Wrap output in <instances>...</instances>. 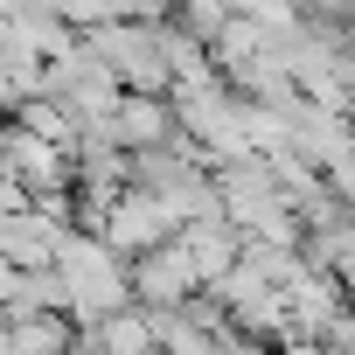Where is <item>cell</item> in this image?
<instances>
[{"label": "cell", "instance_id": "1", "mask_svg": "<svg viewBox=\"0 0 355 355\" xmlns=\"http://www.w3.org/2000/svg\"><path fill=\"white\" fill-rule=\"evenodd\" d=\"M56 279H63V313L70 320H105V313H119V306H132V286H125V258L98 237V230H84V223H70L63 237H56Z\"/></svg>", "mask_w": 355, "mask_h": 355}, {"label": "cell", "instance_id": "2", "mask_svg": "<svg viewBox=\"0 0 355 355\" xmlns=\"http://www.w3.org/2000/svg\"><path fill=\"white\" fill-rule=\"evenodd\" d=\"M174 230V209L160 202V196H146V189H119L112 202H105V216H98V237L119 251V258H139V251H153V244H167Z\"/></svg>", "mask_w": 355, "mask_h": 355}, {"label": "cell", "instance_id": "3", "mask_svg": "<svg viewBox=\"0 0 355 355\" xmlns=\"http://www.w3.org/2000/svg\"><path fill=\"white\" fill-rule=\"evenodd\" d=\"M125 286H132V306H146V313H160V306H182V300H196L202 293V279H196V265L182 258V244H153V251H139V258H125Z\"/></svg>", "mask_w": 355, "mask_h": 355}, {"label": "cell", "instance_id": "4", "mask_svg": "<svg viewBox=\"0 0 355 355\" xmlns=\"http://www.w3.org/2000/svg\"><path fill=\"white\" fill-rule=\"evenodd\" d=\"M174 244H182V258L196 265V279H202V286H216V279L237 265V251H244V230H237L230 216H189L182 230H174Z\"/></svg>", "mask_w": 355, "mask_h": 355}, {"label": "cell", "instance_id": "5", "mask_svg": "<svg viewBox=\"0 0 355 355\" xmlns=\"http://www.w3.org/2000/svg\"><path fill=\"white\" fill-rule=\"evenodd\" d=\"M112 146L119 153H139V146H167L174 139V105L167 98H146V91H119L112 105Z\"/></svg>", "mask_w": 355, "mask_h": 355}, {"label": "cell", "instance_id": "6", "mask_svg": "<svg viewBox=\"0 0 355 355\" xmlns=\"http://www.w3.org/2000/svg\"><path fill=\"white\" fill-rule=\"evenodd\" d=\"M70 223H56V216H42V209H15V216H0V258H8L15 272H35V265H49L56 258V237H63Z\"/></svg>", "mask_w": 355, "mask_h": 355}, {"label": "cell", "instance_id": "7", "mask_svg": "<svg viewBox=\"0 0 355 355\" xmlns=\"http://www.w3.org/2000/svg\"><path fill=\"white\" fill-rule=\"evenodd\" d=\"M160 21H167V28H182L189 42H202V49H209V42H216V28L230 21V0H174V15H160Z\"/></svg>", "mask_w": 355, "mask_h": 355}]
</instances>
